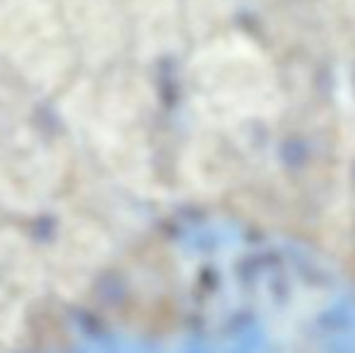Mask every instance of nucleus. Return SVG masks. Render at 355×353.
Instances as JSON below:
<instances>
[{
    "mask_svg": "<svg viewBox=\"0 0 355 353\" xmlns=\"http://www.w3.org/2000/svg\"><path fill=\"white\" fill-rule=\"evenodd\" d=\"M0 42L32 78H56L63 71V34L42 0H12L0 10Z\"/></svg>",
    "mask_w": 355,
    "mask_h": 353,
    "instance_id": "1",
    "label": "nucleus"
}]
</instances>
